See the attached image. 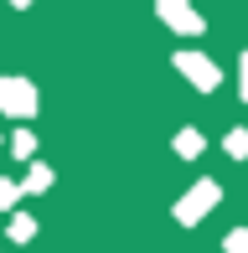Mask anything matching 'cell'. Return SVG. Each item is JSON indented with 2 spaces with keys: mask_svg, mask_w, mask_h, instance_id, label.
Wrapping results in <instances>:
<instances>
[{
  "mask_svg": "<svg viewBox=\"0 0 248 253\" xmlns=\"http://www.w3.org/2000/svg\"><path fill=\"white\" fill-rule=\"evenodd\" d=\"M217 197H222V191H217V181H197V186H191L186 197L176 202V222H181V227L202 222V217H207L212 207H217Z\"/></svg>",
  "mask_w": 248,
  "mask_h": 253,
  "instance_id": "cell-1",
  "label": "cell"
},
{
  "mask_svg": "<svg viewBox=\"0 0 248 253\" xmlns=\"http://www.w3.org/2000/svg\"><path fill=\"white\" fill-rule=\"evenodd\" d=\"M31 109H37V93H31V83H21V78H5V83H0V114H16V119H26Z\"/></svg>",
  "mask_w": 248,
  "mask_h": 253,
  "instance_id": "cell-2",
  "label": "cell"
},
{
  "mask_svg": "<svg viewBox=\"0 0 248 253\" xmlns=\"http://www.w3.org/2000/svg\"><path fill=\"white\" fill-rule=\"evenodd\" d=\"M176 62H181V73L191 78V83H197V88H217V67H212V62H202V57H176Z\"/></svg>",
  "mask_w": 248,
  "mask_h": 253,
  "instance_id": "cell-3",
  "label": "cell"
},
{
  "mask_svg": "<svg viewBox=\"0 0 248 253\" xmlns=\"http://www.w3.org/2000/svg\"><path fill=\"white\" fill-rule=\"evenodd\" d=\"M31 238H37V222H31L26 212H16L10 217V243H31Z\"/></svg>",
  "mask_w": 248,
  "mask_h": 253,
  "instance_id": "cell-4",
  "label": "cell"
},
{
  "mask_svg": "<svg viewBox=\"0 0 248 253\" xmlns=\"http://www.w3.org/2000/svg\"><path fill=\"white\" fill-rule=\"evenodd\" d=\"M21 191H26V186H16V181H5V176H0V212H10Z\"/></svg>",
  "mask_w": 248,
  "mask_h": 253,
  "instance_id": "cell-5",
  "label": "cell"
},
{
  "mask_svg": "<svg viewBox=\"0 0 248 253\" xmlns=\"http://www.w3.org/2000/svg\"><path fill=\"white\" fill-rule=\"evenodd\" d=\"M52 186V170L47 166H31V176H26V191H47Z\"/></svg>",
  "mask_w": 248,
  "mask_h": 253,
  "instance_id": "cell-6",
  "label": "cell"
},
{
  "mask_svg": "<svg viewBox=\"0 0 248 253\" xmlns=\"http://www.w3.org/2000/svg\"><path fill=\"white\" fill-rule=\"evenodd\" d=\"M228 253H248V227H233L228 233V243H222Z\"/></svg>",
  "mask_w": 248,
  "mask_h": 253,
  "instance_id": "cell-7",
  "label": "cell"
},
{
  "mask_svg": "<svg viewBox=\"0 0 248 253\" xmlns=\"http://www.w3.org/2000/svg\"><path fill=\"white\" fill-rule=\"evenodd\" d=\"M176 150H181V155H197V150H202V134H197V129H186L181 140H176Z\"/></svg>",
  "mask_w": 248,
  "mask_h": 253,
  "instance_id": "cell-8",
  "label": "cell"
},
{
  "mask_svg": "<svg viewBox=\"0 0 248 253\" xmlns=\"http://www.w3.org/2000/svg\"><path fill=\"white\" fill-rule=\"evenodd\" d=\"M228 155H238V160L248 155V134H243V129H233V134H228Z\"/></svg>",
  "mask_w": 248,
  "mask_h": 253,
  "instance_id": "cell-9",
  "label": "cell"
},
{
  "mask_svg": "<svg viewBox=\"0 0 248 253\" xmlns=\"http://www.w3.org/2000/svg\"><path fill=\"white\" fill-rule=\"evenodd\" d=\"M10 150H16V155H31V150H37V140H31V134H26V129H21V134H16V140H10Z\"/></svg>",
  "mask_w": 248,
  "mask_h": 253,
  "instance_id": "cell-10",
  "label": "cell"
},
{
  "mask_svg": "<svg viewBox=\"0 0 248 253\" xmlns=\"http://www.w3.org/2000/svg\"><path fill=\"white\" fill-rule=\"evenodd\" d=\"M243 93H248V62H243Z\"/></svg>",
  "mask_w": 248,
  "mask_h": 253,
  "instance_id": "cell-11",
  "label": "cell"
}]
</instances>
